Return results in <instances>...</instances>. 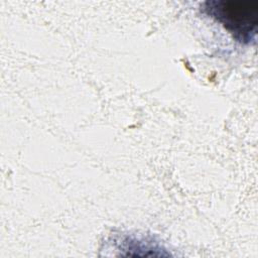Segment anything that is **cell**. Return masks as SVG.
I'll use <instances>...</instances> for the list:
<instances>
[{"mask_svg":"<svg viewBox=\"0 0 258 258\" xmlns=\"http://www.w3.org/2000/svg\"><path fill=\"white\" fill-rule=\"evenodd\" d=\"M205 9L242 41H249L256 34L258 25L256 1H208Z\"/></svg>","mask_w":258,"mask_h":258,"instance_id":"cell-1","label":"cell"}]
</instances>
